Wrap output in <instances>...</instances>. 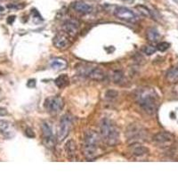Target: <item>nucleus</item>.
<instances>
[{"label": "nucleus", "instance_id": "obj_1", "mask_svg": "<svg viewBox=\"0 0 178 178\" xmlns=\"http://www.w3.org/2000/svg\"><path fill=\"white\" fill-rule=\"evenodd\" d=\"M136 100L148 114L153 115L159 107V95L152 87H142L136 92Z\"/></svg>", "mask_w": 178, "mask_h": 178}, {"label": "nucleus", "instance_id": "obj_2", "mask_svg": "<svg viewBox=\"0 0 178 178\" xmlns=\"http://www.w3.org/2000/svg\"><path fill=\"white\" fill-rule=\"evenodd\" d=\"M100 137L99 135L93 130H89L85 134L83 142V152L87 160H94L99 153Z\"/></svg>", "mask_w": 178, "mask_h": 178}, {"label": "nucleus", "instance_id": "obj_3", "mask_svg": "<svg viewBox=\"0 0 178 178\" xmlns=\"http://www.w3.org/2000/svg\"><path fill=\"white\" fill-rule=\"evenodd\" d=\"M100 133L103 140L109 145L114 146L119 141V132L116 126L108 119H103L100 124Z\"/></svg>", "mask_w": 178, "mask_h": 178}, {"label": "nucleus", "instance_id": "obj_4", "mask_svg": "<svg viewBox=\"0 0 178 178\" xmlns=\"http://www.w3.org/2000/svg\"><path fill=\"white\" fill-rule=\"evenodd\" d=\"M78 71L81 76L86 77L93 80L102 81L105 78V72L101 68L96 66L83 65L80 68H78Z\"/></svg>", "mask_w": 178, "mask_h": 178}, {"label": "nucleus", "instance_id": "obj_5", "mask_svg": "<svg viewBox=\"0 0 178 178\" xmlns=\"http://www.w3.org/2000/svg\"><path fill=\"white\" fill-rule=\"evenodd\" d=\"M64 106V101L60 96H50L45 99V108L51 115L58 114Z\"/></svg>", "mask_w": 178, "mask_h": 178}, {"label": "nucleus", "instance_id": "obj_6", "mask_svg": "<svg viewBox=\"0 0 178 178\" xmlns=\"http://www.w3.org/2000/svg\"><path fill=\"white\" fill-rule=\"evenodd\" d=\"M72 127V118L69 114H65L60 120L58 133H57V139L58 141H63L70 132Z\"/></svg>", "mask_w": 178, "mask_h": 178}, {"label": "nucleus", "instance_id": "obj_7", "mask_svg": "<svg viewBox=\"0 0 178 178\" xmlns=\"http://www.w3.org/2000/svg\"><path fill=\"white\" fill-rule=\"evenodd\" d=\"M42 136H43V143L45 147L52 149L56 144V139L53 136L52 126L48 121H44L41 125Z\"/></svg>", "mask_w": 178, "mask_h": 178}, {"label": "nucleus", "instance_id": "obj_8", "mask_svg": "<svg viewBox=\"0 0 178 178\" xmlns=\"http://www.w3.org/2000/svg\"><path fill=\"white\" fill-rule=\"evenodd\" d=\"M126 136L129 142L137 143L138 140L144 139L145 136V130L139 125L132 124L130 125L126 132Z\"/></svg>", "mask_w": 178, "mask_h": 178}, {"label": "nucleus", "instance_id": "obj_9", "mask_svg": "<svg viewBox=\"0 0 178 178\" xmlns=\"http://www.w3.org/2000/svg\"><path fill=\"white\" fill-rule=\"evenodd\" d=\"M114 14L118 19L125 21H128V22H135L138 19L137 16L136 15V13L132 10H130L125 6L117 7L114 10Z\"/></svg>", "mask_w": 178, "mask_h": 178}, {"label": "nucleus", "instance_id": "obj_10", "mask_svg": "<svg viewBox=\"0 0 178 178\" xmlns=\"http://www.w3.org/2000/svg\"><path fill=\"white\" fill-rule=\"evenodd\" d=\"M153 143L156 144L157 145L162 146V147H166V146H169L173 144L174 140H175V136L169 133V132H160L158 134H156L153 136Z\"/></svg>", "mask_w": 178, "mask_h": 178}, {"label": "nucleus", "instance_id": "obj_11", "mask_svg": "<svg viewBox=\"0 0 178 178\" xmlns=\"http://www.w3.org/2000/svg\"><path fill=\"white\" fill-rule=\"evenodd\" d=\"M53 45L57 49L65 50L71 45L69 37L64 33H57L53 37Z\"/></svg>", "mask_w": 178, "mask_h": 178}, {"label": "nucleus", "instance_id": "obj_12", "mask_svg": "<svg viewBox=\"0 0 178 178\" xmlns=\"http://www.w3.org/2000/svg\"><path fill=\"white\" fill-rule=\"evenodd\" d=\"M63 31L70 37H76L79 30V23L74 20H68L62 25Z\"/></svg>", "mask_w": 178, "mask_h": 178}, {"label": "nucleus", "instance_id": "obj_13", "mask_svg": "<svg viewBox=\"0 0 178 178\" xmlns=\"http://www.w3.org/2000/svg\"><path fill=\"white\" fill-rule=\"evenodd\" d=\"M0 133L6 138H12L15 135L13 125L7 120H0Z\"/></svg>", "mask_w": 178, "mask_h": 178}, {"label": "nucleus", "instance_id": "obj_14", "mask_svg": "<svg viewBox=\"0 0 178 178\" xmlns=\"http://www.w3.org/2000/svg\"><path fill=\"white\" fill-rule=\"evenodd\" d=\"M130 151H131V153L136 157L144 156L149 152V150L144 145L140 144L139 143H133V144L131 145Z\"/></svg>", "mask_w": 178, "mask_h": 178}, {"label": "nucleus", "instance_id": "obj_15", "mask_svg": "<svg viewBox=\"0 0 178 178\" xmlns=\"http://www.w3.org/2000/svg\"><path fill=\"white\" fill-rule=\"evenodd\" d=\"M72 7L76 12H78L81 14L90 13L93 10L92 6H90L89 4H87L84 2H76L72 4Z\"/></svg>", "mask_w": 178, "mask_h": 178}, {"label": "nucleus", "instance_id": "obj_16", "mask_svg": "<svg viewBox=\"0 0 178 178\" xmlns=\"http://www.w3.org/2000/svg\"><path fill=\"white\" fill-rule=\"evenodd\" d=\"M65 152H66L68 159H70V160L75 159L76 153H77V144L74 140L71 139L67 142V144L65 145Z\"/></svg>", "mask_w": 178, "mask_h": 178}, {"label": "nucleus", "instance_id": "obj_17", "mask_svg": "<svg viewBox=\"0 0 178 178\" xmlns=\"http://www.w3.org/2000/svg\"><path fill=\"white\" fill-rule=\"evenodd\" d=\"M166 78L169 83L175 84L178 82V63L169 69L166 74Z\"/></svg>", "mask_w": 178, "mask_h": 178}, {"label": "nucleus", "instance_id": "obj_18", "mask_svg": "<svg viewBox=\"0 0 178 178\" xmlns=\"http://www.w3.org/2000/svg\"><path fill=\"white\" fill-rule=\"evenodd\" d=\"M68 63L64 59L62 58H54L53 60H51L50 62V66L52 69L59 70H63L67 67Z\"/></svg>", "mask_w": 178, "mask_h": 178}, {"label": "nucleus", "instance_id": "obj_19", "mask_svg": "<svg viewBox=\"0 0 178 178\" xmlns=\"http://www.w3.org/2000/svg\"><path fill=\"white\" fill-rule=\"evenodd\" d=\"M147 39L151 42H158L160 38V34L156 28H150L146 33Z\"/></svg>", "mask_w": 178, "mask_h": 178}, {"label": "nucleus", "instance_id": "obj_20", "mask_svg": "<svg viewBox=\"0 0 178 178\" xmlns=\"http://www.w3.org/2000/svg\"><path fill=\"white\" fill-rule=\"evenodd\" d=\"M54 84L56 85L57 87L59 88H64L67 86H69L70 84V78L66 74H62L61 76H59L55 80H54Z\"/></svg>", "mask_w": 178, "mask_h": 178}, {"label": "nucleus", "instance_id": "obj_21", "mask_svg": "<svg viewBox=\"0 0 178 178\" xmlns=\"http://www.w3.org/2000/svg\"><path fill=\"white\" fill-rule=\"evenodd\" d=\"M124 79V73L122 70H115L112 73V80L115 84H120Z\"/></svg>", "mask_w": 178, "mask_h": 178}, {"label": "nucleus", "instance_id": "obj_22", "mask_svg": "<svg viewBox=\"0 0 178 178\" xmlns=\"http://www.w3.org/2000/svg\"><path fill=\"white\" fill-rule=\"evenodd\" d=\"M136 8L138 10V12H139L142 15H144V16H145V17H152V12H151V11H150L146 6L140 4V5H136Z\"/></svg>", "mask_w": 178, "mask_h": 178}, {"label": "nucleus", "instance_id": "obj_23", "mask_svg": "<svg viewBox=\"0 0 178 178\" xmlns=\"http://www.w3.org/2000/svg\"><path fill=\"white\" fill-rule=\"evenodd\" d=\"M169 47H170V44L168 43V42H160V43H159V44L157 45V46H156L157 50H159V51H160V52H165V51H167Z\"/></svg>", "mask_w": 178, "mask_h": 178}, {"label": "nucleus", "instance_id": "obj_24", "mask_svg": "<svg viewBox=\"0 0 178 178\" xmlns=\"http://www.w3.org/2000/svg\"><path fill=\"white\" fill-rule=\"evenodd\" d=\"M156 50H157V48L155 46H153V45H145L144 48L143 49L144 53L146 55H152V54H153L156 52Z\"/></svg>", "mask_w": 178, "mask_h": 178}, {"label": "nucleus", "instance_id": "obj_25", "mask_svg": "<svg viewBox=\"0 0 178 178\" xmlns=\"http://www.w3.org/2000/svg\"><path fill=\"white\" fill-rule=\"evenodd\" d=\"M118 92L117 91H114V90H109V91H107L106 92V94H105V97H106V99H108V100H114L117 96H118Z\"/></svg>", "mask_w": 178, "mask_h": 178}, {"label": "nucleus", "instance_id": "obj_26", "mask_svg": "<svg viewBox=\"0 0 178 178\" xmlns=\"http://www.w3.org/2000/svg\"><path fill=\"white\" fill-rule=\"evenodd\" d=\"M25 134H26V136H27L28 137H29V138H33V137H35L34 131H33L31 128H27V129L25 130Z\"/></svg>", "mask_w": 178, "mask_h": 178}, {"label": "nucleus", "instance_id": "obj_27", "mask_svg": "<svg viewBox=\"0 0 178 178\" xmlns=\"http://www.w3.org/2000/svg\"><path fill=\"white\" fill-rule=\"evenodd\" d=\"M27 85H28L29 87H33V86H36V80H35V79H30V80L28 82Z\"/></svg>", "mask_w": 178, "mask_h": 178}, {"label": "nucleus", "instance_id": "obj_28", "mask_svg": "<svg viewBox=\"0 0 178 178\" xmlns=\"http://www.w3.org/2000/svg\"><path fill=\"white\" fill-rule=\"evenodd\" d=\"M14 18H15V16H10V17H8V19H7V22L8 23H12L13 22V21H14Z\"/></svg>", "mask_w": 178, "mask_h": 178}, {"label": "nucleus", "instance_id": "obj_29", "mask_svg": "<svg viewBox=\"0 0 178 178\" xmlns=\"http://www.w3.org/2000/svg\"><path fill=\"white\" fill-rule=\"evenodd\" d=\"M123 1H127H127H132V0H123Z\"/></svg>", "mask_w": 178, "mask_h": 178}]
</instances>
